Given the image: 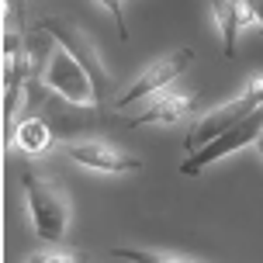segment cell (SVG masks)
Returning <instances> with one entry per match:
<instances>
[{"instance_id":"cell-1","label":"cell","mask_w":263,"mask_h":263,"mask_svg":"<svg viewBox=\"0 0 263 263\" xmlns=\"http://www.w3.org/2000/svg\"><path fill=\"white\" fill-rule=\"evenodd\" d=\"M35 35H39L35 42L25 39L28 45L39 49V55L45 59V63H42V73H39V69H31L35 80H39L45 90L66 97L69 104L101 111V101H97V90H93V80H90V73L80 66L77 55L69 52V49H63V45H59L52 35H45V31H35Z\"/></svg>"},{"instance_id":"cell-2","label":"cell","mask_w":263,"mask_h":263,"mask_svg":"<svg viewBox=\"0 0 263 263\" xmlns=\"http://www.w3.org/2000/svg\"><path fill=\"white\" fill-rule=\"evenodd\" d=\"M21 187H25V197H28V215H31L35 236L42 242H59L69 229V215H73L66 187L35 170L21 173Z\"/></svg>"},{"instance_id":"cell-3","label":"cell","mask_w":263,"mask_h":263,"mask_svg":"<svg viewBox=\"0 0 263 263\" xmlns=\"http://www.w3.org/2000/svg\"><path fill=\"white\" fill-rule=\"evenodd\" d=\"M35 31H45V35H52L63 49H69V52L80 59V66L90 73L93 80V90H97V101H101V111H104L107 97L115 93V77L107 73L104 59H101V49L93 45V39L83 31V28L77 25V21H69V17H59V14H45V17H39L35 21Z\"/></svg>"},{"instance_id":"cell-4","label":"cell","mask_w":263,"mask_h":263,"mask_svg":"<svg viewBox=\"0 0 263 263\" xmlns=\"http://www.w3.org/2000/svg\"><path fill=\"white\" fill-rule=\"evenodd\" d=\"M260 104H263V77L253 80V83L239 93L236 101L211 107L204 118H197L194 125H191V132L184 135V149H187V153H194V149H201V145H208L215 135H222L225 128H232L236 121H242L250 111H256Z\"/></svg>"},{"instance_id":"cell-5","label":"cell","mask_w":263,"mask_h":263,"mask_svg":"<svg viewBox=\"0 0 263 263\" xmlns=\"http://www.w3.org/2000/svg\"><path fill=\"white\" fill-rule=\"evenodd\" d=\"M260 132H263V104L256 107V111H250L242 121H236L232 128H225L222 135H215L208 145L194 149V153L180 163V173H184V177H197L204 166L218 163L222 156H232V153H239L242 145L256 142V139H260Z\"/></svg>"},{"instance_id":"cell-6","label":"cell","mask_w":263,"mask_h":263,"mask_svg":"<svg viewBox=\"0 0 263 263\" xmlns=\"http://www.w3.org/2000/svg\"><path fill=\"white\" fill-rule=\"evenodd\" d=\"M191 63H194V49H191V45H180V49H173L170 55H159L156 63H149V69H145L142 77L132 83L128 90L115 97V107H118V111H125L128 104L142 101V97H149V93L166 90L173 80H180L187 69H191Z\"/></svg>"},{"instance_id":"cell-7","label":"cell","mask_w":263,"mask_h":263,"mask_svg":"<svg viewBox=\"0 0 263 263\" xmlns=\"http://www.w3.org/2000/svg\"><path fill=\"white\" fill-rule=\"evenodd\" d=\"M66 156L87 166V170H101V173H135L142 170V159L118 149V145L104 142V139H83V142H66Z\"/></svg>"},{"instance_id":"cell-8","label":"cell","mask_w":263,"mask_h":263,"mask_svg":"<svg viewBox=\"0 0 263 263\" xmlns=\"http://www.w3.org/2000/svg\"><path fill=\"white\" fill-rule=\"evenodd\" d=\"M208 7H211V14H215V21H218L225 55H236V45H239V35H242V31L260 28L256 11H253L250 0H208Z\"/></svg>"},{"instance_id":"cell-9","label":"cell","mask_w":263,"mask_h":263,"mask_svg":"<svg viewBox=\"0 0 263 263\" xmlns=\"http://www.w3.org/2000/svg\"><path fill=\"white\" fill-rule=\"evenodd\" d=\"M194 111V97H187V93H159L156 101L149 107H142L135 118H128V128H142V125H173V121L187 118Z\"/></svg>"},{"instance_id":"cell-10","label":"cell","mask_w":263,"mask_h":263,"mask_svg":"<svg viewBox=\"0 0 263 263\" xmlns=\"http://www.w3.org/2000/svg\"><path fill=\"white\" fill-rule=\"evenodd\" d=\"M11 145H17V149L28 153V156H42V153L52 145V128H49L42 118H25L17 128H14Z\"/></svg>"},{"instance_id":"cell-11","label":"cell","mask_w":263,"mask_h":263,"mask_svg":"<svg viewBox=\"0 0 263 263\" xmlns=\"http://www.w3.org/2000/svg\"><path fill=\"white\" fill-rule=\"evenodd\" d=\"M111 256L118 260H135V263H184L191 256H177V253H153V250H132V246H115Z\"/></svg>"},{"instance_id":"cell-12","label":"cell","mask_w":263,"mask_h":263,"mask_svg":"<svg viewBox=\"0 0 263 263\" xmlns=\"http://www.w3.org/2000/svg\"><path fill=\"white\" fill-rule=\"evenodd\" d=\"M35 263H73V260H83L80 250H49V253H31Z\"/></svg>"},{"instance_id":"cell-13","label":"cell","mask_w":263,"mask_h":263,"mask_svg":"<svg viewBox=\"0 0 263 263\" xmlns=\"http://www.w3.org/2000/svg\"><path fill=\"white\" fill-rule=\"evenodd\" d=\"M28 0H7V17H14L17 21V35L25 39V31H28Z\"/></svg>"},{"instance_id":"cell-14","label":"cell","mask_w":263,"mask_h":263,"mask_svg":"<svg viewBox=\"0 0 263 263\" xmlns=\"http://www.w3.org/2000/svg\"><path fill=\"white\" fill-rule=\"evenodd\" d=\"M107 11L115 14V25H118V39L128 42V21H125V7H121V0H101Z\"/></svg>"},{"instance_id":"cell-15","label":"cell","mask_w":263,"mask_h":263,"mask_svg":"<svg viewBox=\"0 0 263 263\" xmlns=\"http://www.w3.org/2000/svg\"><path fill=\"white\" fill-rule=\"evenodd\" d=\"M253 4V11H256V21H260V28H263V0H250Z\"/></svg>"},{"instance_id":"cell-16","label":"cell","mask_w":263,"mask_h":263,"mask_svg":"<svg viewBox=\"0 0 263 263\" xmlns=\"http://www.w3.org/2000/svg\"><path fill=\"white\" fill-rule=\"evenodd\" d=\"M256 149H260V156H263V132H260V139H256Z\"/></svg>"}]
</instances>
